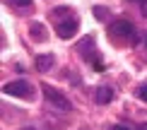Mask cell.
<instances>
[{"label":"cell","instance_id":"obj_13","mask_svg":"<svg viewBox=\"0 0 147 130\" xmlns=\"http://www.w3.org/2000/svg\"><path fill=\"white\" fill-rule=\"evenodd\" d=\"M138 96H140V99H142V101H147V87H142V89H140V92H138Z\"/></svg>","mask_w":147,"mask_h":130},{"label":"cell","instance_id":"obj_10","mask_svg":"<svg viewBox=\"0 0 147 130\" xmlns=\"http://www.w3.org/2000/svg\"><path fill=\"white\" fill-rule=\"evenodd\" d=\"M12 5H15V7H20V10H24V7H29V5H32V0H10Z\"/></svg>","mask_w":147,"mask_h":130},{"label":"cell","instance_id":"obj_9","mask_svg":"<svg viewBox=\"0 0 147 130\" xmlns=\"http://www.w3.org/2000/svg\"><path fill=\"white\" fill-rule=\"evenodd\" d=\"M109 15H111V12H109V7H101V5H96V7H94V17H96V20L104 22Z\"/></svg>","mask_w":147,"mask_h":130},{"label":"cell","instance_id":"obj_4","mask_svg":"<svg viewBox=\"0 0 147 130\" xmlns=\"http://www.w3.org/2000/svg\"><path fill=\"white\" fill-rule=\"evenodd\" d=\"M80 29V22L77 20H65V22H58L56 24V34L60 39H72Z\"/></svg>","mask_w":147,"mask_h":130},{"label":"cell","instance_id":"obj_2","mask_svg":"<svg viewBox=\"0 0 147 130\" xmlns=\"http://www.w3.org/2000/svg\"><path fill=\"white\" fill-rule=\"evenodd\" d=\"M109 34H111V39H116V41L135 39V27L130 24V20H116V22H111V27H109Z\"/></svg>","mask_w":147,"mask_h":130},{"label":"cell","instance_id":"obj_7","mask_svg":"<svg viewBox=\"0 0 147 130\" xmlns=\"http://www.w3.org/2000/svg\"><path fill=\"white\" fill-rule=\"evenodd\" d=\"M111 99H113V89L111 87H96V92H94V101L96 104H111Z\"/></svg>","mask_w":147,"mask_h":130},{"label":"cell","instance_id":"obj_6","mask_svg":"<svg viewBox=\"0 0 147 130\" xmlns=\"http://www.w3.org/2000/svg\"><path fill=\"white\" fill-rule=\"evenodd\" d=\"M29 34H32L34 41H46L48 39V29L41 22H32V24H29Z\"/></svg>","mask_w":147,"mask_h":130},{"label":"cell","instance_id":"obj_15","mask_svg":"<svg viewBox=\"0 0 147 130\" xmlns=\"http://www.w3.org/2000/svg\"><path fill=\"white\" fill-rule=\"evenodd\" d=\"M138 130H147V123H140V125H138Z\"/></svg>","mask_w":147,"mask_h":130},{"label":"cell","instance_id":"obj_5","mask_svg":"<svg viewBox=\"0 0 147 130\" xmlns=\"http://www.w3.org/2000/svg\"><path fill=\"white\" fill-rule=\"evenodd\" d=\"M77 51L82 53L89 63H96L94 58H99V55H96V46H94V39H92V36H84V41L77 46Z\"/></svg>","mask_w":147,"mask_h":130},{"label":"cell","instance_id":"obj_16","mask_svg":"<svg viewBox=\"0 0 147 130\" xmlns=\"http://www.w3.org/2000/svg\"><path fill=\"white\" fill-rule=\"evenodd\" d=\"M27 130H32V128H27Z\"/></svg>","mask_w":147,"mask_h":130},{"label":"cell","instance_id":"obj_11","mask_svg":"<svg viewBox=\"0 0 147 130\" xmlns=\"http://www.w3.org/2000/svg\"><path fill=\"white\" fill-rule=\"evenodd\" d=\"M53 15H58V17L60 15H70V10L68 7H56V10H53Z\"/></svg>","mask_w":147,"mask_h":130},{"label":"cell","instance_id":"obj_12","mask_svg":"<svg viewBox=\"0 0 147 130\" xmlns=\"http://www.w3.org/2000/svg\"><path fill=\"white\" fill-rule=\"evenodd\" d=\"M140 12H142V17H147V0H140Z\"/></svg>","mask_w":147,"mask_h":130},{"label":"cell","instance_id":"obj_1","mask_svg":"<svg viewBox=\"0 0 147 130\" xmlns=\"http://www.w3.org/2000/svg\"><path fill=\"white\" fill-rule=\"evenodd\" d=\"M41 94H44V99L48 104H53L56 108L60 111H72V104H70V99L63 94V92H58V89H53L51 84H41Z\"/></svg>","mask_w":147,"mask_h":130},{"label":"cell","instance_id":"obj_14","mask_svg":"<svg viewBox=\"0 0 147 130\" xmlns=\"http://www.w3.org/2000/svg\"><path fill=\"white\" fill-rule=\"evenodd\" d=\"M109 130H128V128H125V125H111Z\"/></svg>","mask_w":147,"mask_h":130},{"label":"cell","instance_id":"obj_8","mask_svg":"<svg viewBox=\"0 0 147 130\" xmlns=\"http://www.w3.org/2000/svg\"><path fill=\"white\" fill-rule=\"evenodd\" d=\"M51 67H53V55L51 53L36 55V70H39V72H48Z\"/></svg>","mask_w":147,"mask_h":130},{"label":"cell","instance_id":"obj_17","mask_svg":"<svg viewBox=\"0 0 147 130\" xmlns=\"http://www.w3.org/2000/svg\"><path fill=\"white\" fill-rule=\"evenodd\" d=\"M145 43H147V39H145Z\"/></svg>","mask_w":147,"mask_h":130},{"label":"cell","instance_id":"obj_3","mask_svg":"<svg viewBox=\"0 0 147 130\" xmlns=\"http://www.w3.org/2000/svg\"><path fill=\"white\" fill-rule=\"evenodd\" d=\"M3 94L7 96H20V99H32V84L27 79H15L3 87Z\"/></svg>","mask_w":147,"mask_h":130}]
</instances>
